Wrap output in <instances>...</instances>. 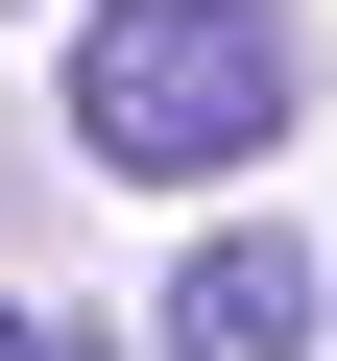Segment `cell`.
<instances>
[{
    "mask_svg": "<svg viewBox=\"0 0 337 361\" xmlns=\"http://www.w3.org/2000/svg\"><path fill=\"white\" fill-rule=\"evenodd\" d=\"M49 121H73V169H121V193H241V169L313 121V25L289 0H73Z\"/></svg>",
    "mask_w": 337,
    "mask_h": 361,
    "instance_id": "1",
    "label": "cell"
},
{
    "mask_svg": "<svg viewBox=\"0 0 337 361\" xmlns=\"http://www.w3.org/2000/svg\"><path fill=\"white\" fill-rule=\"evenodd\" d=\"M145 361H313V241L289 217H193V265L145 289Z\"/></svg>",
    "mask_w": 337,
    "mask_h": 361,
    "instance_id": "2",
    "label": "cell"
},
{
    "mask_svg": "<svg viewBox=\"0 0 337 361\" xmlns=\"http://www.w3.org/2000/svg\"><path fill=\"white\" fill-rule=\"evenodd\" d=\"M0 361H121V337H73V313H25V289H0Z\"/></svg>",
    "mask_w": 337,
    "mask_h": 361,
    "instance_id": "3",
    "label": "cell"
}]
</instances>
